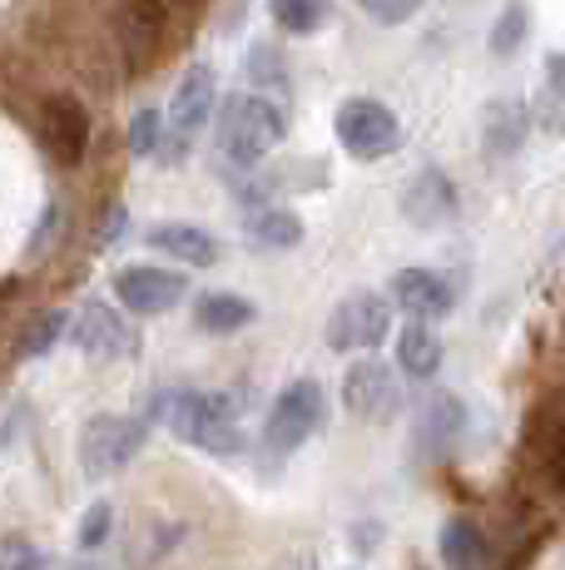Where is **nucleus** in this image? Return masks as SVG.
Wrapping results in <instances>:
<instances>
[{
	"label": "nucleus",
	"mask_w": 565,
	"mask_h": 570,
	"mask_svg": "<svg viewBox=\"0 0 565 570\" xmlns=\"http://www.w3.org/2000/svg\"><path fill=\"white\" fill-rule=\"evenodd\" d=\"M282 135H288V115H282V105L268 100V95L238 90V95H228L219 109V149L238 169L264 164L282 145Z\"/></svg>",
	"instance_id": "nucleus-1"
},
{
	"label": "nucleus",
	"mask_w": 565,
	"mask_h": 570,
	"mask_svg": "<svg viewBox=\"0 0 565 570\" xmlns=\"http://www.w3.org/2000/svg\"><path fill=\"white\" fill-rule=\"evenodd\" d=\"M268 10L288 36H313V30L328 26L333 0H268Z\"/></svg>",
	"instance_id": "nucleus-20"
},
{
	"label": "nucleus",
	"mask_w": 565,
	"mask_h": 570,
	"mask_svg": "<svg viewBox=\"0 0 565 570\" xmlns=\"http://www.w3.org/2000/svg\"><path fill=\"white\" fill-rule=\"evenodd\" d=\"M248 238L264 248H293L303 238V218L288 208H264V214L248 218Z\"/></svg>",
	"instance_id": "nucleus-21"
},
{
	"label": "nucleus",
	"mask_w": 565,
	"mask_h": 570,
	"mask_svg": "<svg viewBox=\"0 0 565 570\" xmlns=\"http://www.w3.org/2000/svg\"><path fill=\"white\" fill-rule=\"evenodd\" d=\"M56 337H65V313L40 317V323H36V333L26 337V347H20V353H26V357H46L50 347H56Z\"/></svg>",
	"instance_id": "nucleus-26"
},
{
	"label": "nucleus",
	"mask_w": 565,
	"mask_h": 570,
	"mask_svg": "<svg viewBox=\"0 0 565 570\" xmlns=\"http://www.w3.org/2000/svg\"><path fill=\"white\" fill-rule=\"evenodd\" d=\"M521 139H526V109L521 105H492L486 115V155L502 159V155H516Z\"/></svg>",
	"instance_id": "nucleus-18"
},
{
	"label": "nucleus",
	"mask_w": 565,
	"mask_h": 570,
	"mask_svg": "<svg viewBox=\"0 0 565 570\" xmlns=\"http://www.w3.org/2000/svg\"><path fill=\"white\" fill-rule=\"evenodd\" d=\"M393 303L402 313L422 317V323H437V317L452 313V288L432 268H402L393 278Z\"/></svg>",
	"instance_id": "nucleus-9"
},
{
	"label": "nucleus",
	"mask_w": 565,
	"mask_h": 570,
	"mask_svg": "<svg viewBox=\"0 0 565 570\" xmlns=\"http://www.w3.org/2000/svg\"><path fill=\"white\" fill-rule=\"evenodd\" d=\"M149 248H159V254H169L179 263H194V268H214V258H219V244L194 224H159L149 234Z\"/></svg>",
	"instance_id": "nucleus-15"
},
{
	"label": "nucleus",
	"mask_w": 565,
	"mask_h": 570,
	"mask_svg": "<svg viewBox=\"0 0 565 570\" xmlns=\"http://www.w3.org/2000/svg\"><path fill=\"white\" fill-rule=\"evenodd\" d=\"M338 145L353 159H383L402 145V119L383 100H347L338 109Z\"/></svg>",
	"instance_id": "nucleus-5"
},
{
	"label": "nucleus",
	"mask_w": 565,
	"mask_h": 570,
	"mask_svg": "<svg viewBox=\"0 0 565 570\" xmlns=\"http://www.w3.org/2000/svg\"><path fill=\"white\" fill-rule=\"evenodd\" d=\"M357 6H363L377 26H402V20H412L422 10V0H357Z\"/></svg>",
	"instance_id": "nucleus-25"
},
{
	"label": "nucleus",
	"mask_w": 565,
	"mask_h": 570,
	"mask_svg": "<svg viewBox=\"0 0 565 570\" xmlns=\"http://www.w3.org/2000/svg\"><path fill=\"white\" fill-rule=\"evenodd\" d=\"M145 432H149L145 416H95V422L80 432L85 471H90V476H100V471H119L129 456L139 452V446H145Z\"/></svg>",
	"instance_id": "nucleus-7"
},
{
	"label": "nucleus",
	"mask_w": 565,
	"mask_h": 570,
	"mask_svg": "<svg viewBox=\"0 0 565 570\" xmlns=\"http://www.w3.org/2000/svg\"><path fill=\"white\" fill-rule=\"evenodd\" d=\"M165 20H169V0H129L125 6V20H119V36H125V50H129V65L149 60L165 36Z\"/></svg>",
	"instance_id": "nucleus-13"
},
{
	"label": "nucleus",
	"mask_w": 565,
	"mask_h": 570,
	"mask_svg": "<svg viewBox=\"0 0 565 570\" xmlns=\"http://www.w3.org/2000/svg\"><path fill=\"white\" fill-rule=\"evenodd\" d=\"M521 36H526V10L521 6H511L502 20H496V30H492V50L496 55H511L521 46Z\"/></svg>",
	"instance_id": "nucleus-24"
},
{
	"label": "nucleus",
	"mask_w": 565,
	"mask_h": 570,
	"mask_svg": "<svg viewBox=\"0 0 565 570\" xmlns=\"http://www.w3.org/2000/svg\"><path fill=\"white\" fill-rule=\"evenodd\" d=\"M343 407L357 416V422H393L402 412V382L397 372L377 357L367 363H353L343 377Z\"/></svg>",
	"instance_id": "nucleus-6"
},
{
	"label": "nucleus",
	"mask_w": 565,
	"mask_h": 570,
	"mask_svg": "<svg viewBox=\"0 0 565 570\" xmlns=\"http://www.w3.org/2000/svg\"><path fill=\"white\" fill-rule=\"evenodd\" d=\"M462 422H466L462 402L442 392V397H432V402H427V412H422L417 446H422V452H432V456L452 452V442H456V436H462Z\"/></svg>",
	"instance_id": "nucleus-16"
},
{
	"label": "nucleus",
	"mask_w": 565,
	"mask_h": 570,
	"mask_svg": "<svg viewBox=\"0 0 565 570\" xmlns=\"http://www.w3.org/2000/svg\"><path fill=\"white\" fill-rule=\"evenodd\" d=\"M323 412H328V402H323L318 382L313 377L288 382V387L278 392V402L268 407V416H264V452L268 456L298 452V446L323 426Z\"/></svg>",
	"instance_id": "nucleus-3"
},
{
	"label": "nucleus",
	"mask_w": 565,
	"mask_h": 570,
	"mask_svg": "<svg viewBox=\"0 0 565 570\" xmlns=\"http://www.w3.org/2000/svg\"><path fill=\"white\" fill-rule=\"evenodd\" d=\"M288 570H313V556H303V561H293Z\"/></svg>",
	"instance_id": "nucleus-31"
},
{
	"label": "nucleus",
	"mask_w": 565,
	"mask_h": 570,
	"mask_svg": "<svg viewBox=\"0 0 565 570\" xmlns=\"http://www.w3.org/2000/svg\"><path fill=\"white\" fill-rule=\"evenodd\" d=\"M551 481L565 491V422L556 426V442H551Z\"/></svg>",
	"instance_id": "nucleus-29"
},
{
	"label": "nucleus",
	"mask_w": 565,
	"mask_h": 570,
	"mask_svg": "<svg viewBox=\"0 0 565 570\" xmlns=\"http://www.w3.org/2000/svg\"><path fill=\"white\" fill-rule=\"evenodd\" d=\"M169 432L214 456L244 452V416H238V397L228 392H179L169 402Z\"/></svg>",
	"instance_id": "nucleus-2"
},
{
	"label": "nucleus",
	"mask_w": 565,
	"mask_h": 570,
	"mask_svg": "<svg viewBox=\"0 0 565 570\" xmlns=\"http://www.w3.org/2000/svg\"><path fill=\"white\" fill-rule=\"evenodd\" d=\"M209 115H214V70H209V65H194V70L179 80V90H174L169 129L179 139H189L194 129H204V119H209Z\"/></svg>",
	"instance_id": "nucleus-11"
},
{
	"label": "nucleus",
	"mask_w": 565,
	"mask_h": 570,
	"mask_svg": "<svg viewBox=\"0 0 565 570\" xmlns=\"http://www.w3.org/2000/svg\"><path fill=\"white\" fill-rule=\"evenodd\" d=\"M115 298L129 313H169L184 298V273L169 268H125L115 273Z\"/></svg>",
	"instance_id": "nucleus-8"
},
{
	"label": "nucleus",
	"mask_w": 565,
	"mask_h": 570,
	"mask_svg": "<svg viewBox=\"0 0 565 570\" xmlns=\"http://www.w3.org/2000/svg\"><path fill=\"white\" fill-rule=\"evenodd\" d=\"M159 135H165V115H159V109H139V115L129 119V149H135V155H155Z\"/></svg>",
	"instance_id": "nucleus-23"
},
{
	"label": "nucleus",
	"mask_w": 565,
	"mask_h": 570,
	"mask_svg": "<svg viewBox=\"0 0 565 570\" xmlns=\"http://www.w3.org/2000/svg\"><path fill=\"white\" fill-rule=\"evenodd\" d=\"M393 298L373 288H357L333 308L328 317V347L333 353H357V347H377L387 333H393Z\"/></svg>",
	"instance_id": "nucleus-4"
},
{
	"label": "nucleus",
	"mask_w": 565,
	"mask_h": 570,
	"mask_svg": "<svg viewBox=\"0 0 565 570\" xmlns=\"http://www.w3.org/2000/svg\"><path fill=\"white\" fill-rule=\"evenodd\" d=\"M46 145L60 164H80L85 159V145H90V119H85L80 100L70 95H56L46 100Z\"/></svg>",
	"instance_id": "nucleus-10"
},
{
	"label": "nucleus",
	"mask_w": 565,
	"mask_h": 570,
	"mask_svg": "<svg viewBox=\"0 0 565 570\" xmlns=\"http://www.w3.org/2000/svg\"><path fill=\"white\" fill-rule=\"evenodd\" d=\"M248 323H254V303L238 293H204L199 298V327H209V333H234Z\"/></svg>",
	"instance_id": "nucleus-19"
},
{
	"label": "nucleus",
	"mask_w": 565,
	"mask_h": 570,
	"mask_svg": "<svg viewBox=\"0 0 565 570\" xmlns=\"http://www.w3.org/2000/svg\"><path fill=\"white\" fill-rule=\"evenodd\" d=\"M248 75H254V80H274V85H282V65H278L274 46H258L254 55H248Z\"/></svg>",
	"instance_id": "nucleus-28"
},
{
	"label": "nucleus",
	"mask_w": 565,
	"mask_h": 570,
	"mask_svg": "<svg viewBox=\"0 0 565 570\" xmlns=\"http://www.w3.org/2000/svg\"><path fill=\"white\" fill-rule=\"evenodd\" d=\"M110 521H115L110 501H95L90 517H85V525H80V546H85V551H95V546H100L105 535H110Z\"/></svg>",
	"instance_id": "nucleus-27"
},
{
	"label": "nucleus",
	"mask_w": 565,
	"mask_h": 570,
	"mask_svg": "<svg viewBox=\"0 0 565 570\" xmlns=\"http://www.w3.org/2000/svg\"><path fill=\"white\" fill-rule=\"evenodd\" d=\"M397 357H402V372H412L417 382L437 377V367H442V337L432 333V327L422 323V317H412V323L402 327Z\"/></svg>",
	"instance_id": "nucleus-17"
},
{
	"label": "nucleus",
	"mask_w": 565,
	"mask_h": 570,
	"mask_svg": "<svg viewBox=\"0 0 565 570\" xmlns=\"http://www.w3.org/2000/svg\"><path fill=\"white\" fill-rule=\"evenodd\" d=\"M546 75H551V90H556V95H565V55H551Z\"/></svg>",
	"instance_id": "nucleus-30"
},
{
	"label": "nucleus",
	"mask_w": 565,
	"mask_h": 570,
	"mask_svg": "<svg viewBox=\"0 0 565 570\" xmlns=\"http://www.w3.org/2000/svg\"><path fill=\"white\" fill-rule=\"evenodd\" d=\"M75 343H80L90 357H125L135 337H129V327L119 323L115 308H105V303H90V308L80 313V323H75Z\"/></svg>",
	"instance_id": "nucleus-12"
},
{
	"label": "nucleus",
	"mask_w": 565,
	"mask_h": 570,
	"mask_svg": "<svg viewBox=\"0 0 565 570\" xmlns=\"http://www.w3.org/2000/svg\"><path fill=\"white\" fill-rule=\"evenodd\" d=\"M452 208H456V194H452V184L442 179L437 169L417 174V179L407 184V194H402V214H407L412 224H422V228L447 224Z\"/></svg>",
	"instance_id": "nucleus-14"
},
{
	"label": "nucleus",
	"mask_w": 565,
	"mask_h": 570,
	"mask_svg": "<svg viewBox=\"0 0 565 570\" xmlns=\"http://www.w3.org/2000/svg\"><path fill=\"white\" fill-rule=\"evenodd\" d=\"M442 566L447 570H476L482 566V535H476L472 521L442 525Z\"/></svg>",
	"instance_id": "nucleus-22"
}]
</instances>
